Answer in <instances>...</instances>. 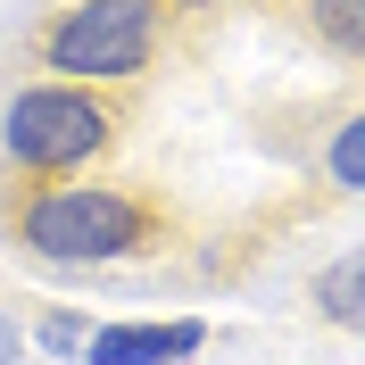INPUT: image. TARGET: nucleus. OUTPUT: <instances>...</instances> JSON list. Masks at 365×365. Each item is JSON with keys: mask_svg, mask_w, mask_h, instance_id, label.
Masks as SVG:
<instances>
[{"mask_svg": "<svg viewBox=\"0 0 365 365\" xmlns=\"http://www.w3.org/2000/svg\"><path fill=\"white\" fill-rule=\"evenodd\" d=\"M9 241L42 266L67 274H100V266H133L166 241V207L133 182H100V175H67V182H25L9 200Z\"/></svg>", "mask_w": 365, "mask_h": 365, "instance_id": "nucleus-1", "label": "nucleus"}, {"mask_svg": "<svg viewBox=\"0 0 365 365\" xmlns=\"http://www.w3.org/2000/svg\"><path fill=\"white\" fill-rule=\"evenodd\" d=\"M166 42H175V17L158 0H58L34 25V75L116 91V83L158 75Z\"/></svg>", "mask_w": 365, "mask_h": 365, "instance_id": "nucleus-2", "label": "nucleus"}, {"mask_svg": "<svg viewBox=\"0 0 365 365\" xmlns=\"http://www.w3.org/2000/svg\"><path fill=\"white\" fill-rule=\"evenodd\" d=\"M116 100L91 83H58V75H25L0 100V166L17 182H67L116 150Z\"/></svg>", "mask_w": 365, "mask_h": 365, "instance_id": "nucleus-3", "label": "nucleus"}, {"mask_svg": "<svg viewBox=\"0 0 365 365\" xmlns=\"http://www.w3.org/2000/svg\"><path fill=\"white\" fill-rule=\"evenodd\" d=\"M200 349H207V324L200 316H166V324L116 316V324H91L83 365H191Z\"/></svg>", "mask_w": 365, "mask_h": 365, "instance_id": "nucleus-4", "label": "nucleus"}, {"mask_svg": "<svg viewBox=\"0 0 365 365\" xmlns=\"http://www.w3.org/2000/svg\"><path fill=\"white\" fill-rule=\"evenodd\" d=\"M291 17L332 67L365 75V0H291Z\"/></svg>", "mask_w": 365, "mask_h": 365, "instance_id": "nucleus-5", "label": "nucleus"}, {"mask_svg": "<svg viewBox=\"0 0 365 365\" xmlns=\"http://www.w3.org/2000/svg\"><path fill=\"white\" fill-rule=\"evenodd\" d=\"M316 175L332 182L341 200H365V108H349V116H332V125H324Z\"/></svg>", "mask_w": 365, "mask_h": 365, "instance_id": "nucleus-6", "label": "nucleus"}, {"mask_svg": "<svg viewBox=\"0 0 365 365\" xmlns=\"http://www.w3.org/2000/svg\"><path fill=\"white\" fill-rule=\"evenodd\" d=\"M307 299H316V316H324V324L365 332V241H357L349 257H332V266L316 274V291H307Z\"/></svg>", "mask_w": 365, "mask_h": 365, "instance_id": "nucleus-7", "label": "nucleus"}, {"mask_svg": "<svg viewBox=\"0 0 365 365\" xmlns=\"http://www.w3.org/2000/svg\"><path fill=\"white\" fill-rule=\"evenodd\" d=\"M91 324L100 316H83V307H42V316L25 324V341H34V357H50V365H83V341H91Z\"/></svg>", "mask_w": 365, "mask_h": 365, "instance_id": "nucleus-8", "label": "nucleus"}, {"mask_svg": "<svg viewBox=\"0 0 365 365\" xmlns=\"http://www.w3.org/2000/svg\"><path fill=\"white\" fill-rule=\"evenodd\" d=\"M0 365H34V341H25V316L0 307Z\"/></svg>", "mask_w": 365, "mask_h": 365, "instance_id": "nucleus-9", "label": "nucleus"}, {"mask_svg": "<svg viewBox=\"0 0 365 365\" xmlns=\"http://www.w3.org/2000/svg\"><path fill=\"white\" fill-rule=\"evenodd\" d=\"M166 17H216V9H232V0H158Z\"/></svg>", "mask_w": 365, "mask_h": 365, "instance_id": "nucleus-10", "label": "nucleus"}]
</instances>
